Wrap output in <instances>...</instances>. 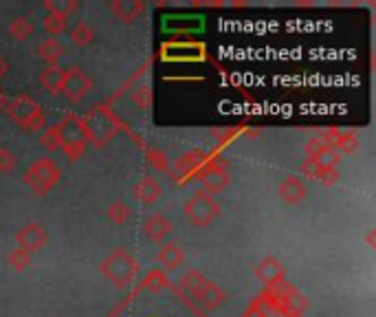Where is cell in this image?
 <instances>
[{
    "mask_svg": "<svg viewBox=\"0 0 376 317\" xmlns=\"http://www.w3.org/2000/svg\"><path fill=\"white\" fill-rule=\"evenodd\" d=\"M69 38L75 47H88L95 40V29L86 23V20H77L73 27H69Z\"/></svg>",
    "mask_w": 376,
    "mask_h": 317,
    "instance_id": "23",
    "label": "cell"
},
{
    "mask_svg": "<svg viewBox=\"0 0 376 317\" xmlns=\"http://www.w3.org/2000/svg\"><path fill=\"white\" fill-rule=\"evenodd\" d=\"M18 166V158L9 148H0V172H13Z\"/></svg>",
    "mask_w": 376,
    "mask_h": 317,
    "instance_id": "33",
    "label": "cell"
},
{
    "mask_svg": "<svg viewBox=\"0 0 376 317\" xmlns=\"http://www.w3.org/2000/svg\"><path fill=\"white\" fill-rule=\"evenodd\" d=\"M37 82L49 95H59V93H62V84H64V69L59 64L45 67L37 75Z\"/></svg>",
    "mask_w": 376,
    "mask_h": 317,
    "instance_id": "20",
    "label": "cell"
},
{
    "mask_svg": "<svg viewBox=\"0 0 376 317\" xmlns=\"http://www.w3.org/2000/svg\"><path fill=\"white\" fill-rule=\"evenodd\" d=\"M108 7L126 25L134 23V20L141 18V13L146 11V3H143V0H112Z\"/></svg>",
    "mask_w": 376,
    "mask_h": 317,
    "instance_id": "19",
    "label": "cell"
},
{
    "mask_svg": "<svg viewBox=\"0 0 376 317\" xmlns=\"http://www.w3.org/2000/svg\"><path fill=\"white\" fill-rule=\"evenodd\" d=\"M207 161V152L205 150H189L185 154H181L178 158H174L172 166V178L176 183H185L192 176H196V172L203 168V163Z\"/></svg>",
    "mask_w": 376,
    "mask_h": 317,
    "instance_id": "10",
    "label": "cell"
},
{
    "mask_svg": "<svg viewBox=\"0 0 376 317\" xmlns=\"http://www.w3.org/2000/svg\"><path fill=\"white\" fill-rule=\"evenodd\" d=\"M130 216H132V212L124 201H114L108 207V221L114 223V225H126L130 221Z\"/></svg>",
    "mask_w": 376,
    "mask_h": 317,
    "instance_id": "28",
    "label": "cell"
},
{
    "mask_svg": "<svg viewBox=\"0 0 376 317\" xmlns=\"http://www.w3.org/2000/svg\"><path fill=\"white\" fill-rule=\"evenodd\" d=\"M172 229H174L172 221H170L168 216H163V214H150L146 221H143V225H141L143 236L148 238V241H152V243H163L165 238L172 234Z\"/></svg>",
    "mask_w": 376,
    "mask_h": 317,
    "instance_id": "15",
    "label": "cell"
},
{
    "mask_svg": "<svg viewBox=\"0 0 376 317\" xmlns=\"http://www.w3.org/2000/svg\"><path fill=\"white\" fill-rule=\"evenodd\" d=\"M82 122H84V128L88 132V139L95 146H106L119 130V119L106 106L90 108L82 117Z\"/></svg>",
    "mask_w": 376,
    "mask_h": 317,
    "instance_id": "5",
    "label": "cell"
},
{
    "mask_svg": "<svg viewBox=\"0 0 376 317\" xmlns=\"http://www.w3.org/2000/svg\"><path fill=\"white\" fill-rule=\"evenodd\" d=\"M35 55L42 59V62H47V67H53V64L59 62V57L64 55V45L55 38H47L45 42L37 45Z\"/></svg>",
    "mask_w": 376,
    "mask_h": 317,
    "instance_id": "22",
    "label": "cell"
},
{
    "mask_svg": "<svg viewBox=\"0 0 376 317\" xmlns=\"http://www.w3.org/2000/svg\"><path fill=\"white\" fill-rule=\"evenodd\" d=\"M196 178L201 181L203 185V192L207 194H218V192H223L227 185H229V172L225 166L221 163H216L211 161V158H207V161L203 163V168L196 172Z\"/></svg>",
    "mask_w": 376,
    "mask_h": 317,
    "instance_id": "9",
    "label": "cell"
},
{
    "mask_svg": "<svg viewBox=\"0 0 376 317\" xmlns=\"http://www.w3.org/2000/svg\"><path fill=\"white\" fill-rule=\"evenodd\" d=\"M242 317H262V315H260V313H257V311H253V309H249V311H247V313H245Z\"/></svg>",
    "mask_w": 376,
    "mask_h": 317,
    "instance_id": "36",
    "label": "cell"
},
{
    "mask_svg": "<svg viewBox=\"0 0 376 317\" xmlns=\"http://www.w3.org/2000/svg\"><path fill=\"white\" fill-rule=\"evenodd\" d=\"M9 33L18 40V42H25V40H29L35 33V27L27 16H16L9 23Z\"/></svg>",
    "mask_w": 376,
    "mask_h": 317,
    "instance_id": "25",
    "label": "cell"
},
{
    "mask_svg": "<svg viewBox=\"0 0 376 317\" xmlns=\"http://www.w3.org/2000/svg\"><path fill=\"white\" fill-rule=\"evenodd\" d=\"M304 152H306V161H312V163L328 168V170H336V166L341 163V154L332 150L328 144H324L319 137L308 139L304 146Z\"/></svg>",
    "mask_w": 376,
    "mask_h": 317,
    "instance_id": "11",
    "label": "cell"
},
{
    "mask_svg": "<svg viewBox=\"0 0 376 317\" xmlns=\"http://www.w3.org/2000/svg\"><path fill=\"white\" fill-rule=\"evenodd\" d=\"M99 271H102V275L110 284H114L117 289H124L136 277L139 263L126 247H114L102 260V265H99Z\"/></svg>",
    "mask_w": 376,
    "mask_h": 317,
    "instance_id": "1",
    "label": "cell"
},
{
    "mask_svg": "<svg viewBox=\"0 0 376 317\" xmlns=\"http://www.w3.org/2000/svg\"><path fill=\"white\" fill-rule=\"evenodd\" d=\"M57 126H59V150H62L71 161H75V158L84 154L86 146L90 144L82 117L66 115L62 122H57Z\"/></svg>",
    "mask_w": 376,
    "mask_h": 317,
    "instance_id": "4",
    "label": "cell"
},
{
    "mask_svg": "<svg viewBox=\"0 0 376 317\" xmlns=\"http://www.w3.org/2000/svg\"><path fill=\"white\" fill-rule=\"evenodd\" d=\"M132 194L141 205H152V203L158 201V198H161L163 190H161V185H158V181L154 176H143V178H139V181L134 183Z\"/></svg>",
    "mask_w": 376,
    "mask_h": 317,
    "instance_id": "18",
    "label": "cell"
},
{
    "mask_svg": "<svg viewBox=\"0 0 376 317\" xmlns=\"http://www.w3.org/2000/svg\"><path fill=\"white\" fill-rule=\"evenodd\" d=\"M5 113L9 115L11 122H16L23 130H29V132H42L47 128V115L40 108V104L35 99L27 93L23 95H16L13 99L7 102V108Z\"/></svg>",
    "mask_w": 376,
    "mask_h": 317,
    "instance_id": "2",
    "label": "cell"
},
{
    "mask_svg": "<svg viewBox=\"0 0 376 317\" xmlns=\"http://www.w3.org/2000/svg\"><path fill=\"white\" fill-rule=\"evenodd\" d=\"M132 102L141 108V110H148L152 106V91L148 86H141L139 91L132 93Z\"/></svg>",
    "mask_w": 376,
    "mask_h": 317,
    "instance_id": "32",
    "label": "cell"
},
{
    "mask_svg": "<svg viewBox=\"0 0 376 317\" xmlns=\"http://www.w3.org/2000/svg\"><path fill=\"white\" fill-rule=\"evenodd\" d=\"M322 142L328 144L332 150H336L339 154H352L359 150V134L352 132V130H336V128H330L326 132H322Z\"/></svg>",
    "mask_w": 376,
    "mask_h": 317,
    "instance_id": "13",
    "label": "cell"
},
{
    "mask_svg": "<svg viewBox=\"0 0 376 317\" xmlns=\"http://www.w3.org/2000/svg\"><path fill=\"white\" fill-rule=\"evenodd\" d=\"M181 289L187 291L198 304H203L205 309H218L223 306L227 300L225 289H221L216 282L207 280L205 275H201L198 271H187L181 277Z\"/></svg>",
    "mask_w": 376,
    "mask_h": 317,
    "instance_id": "3",
    "label": "cell"
},
{
    "mask_svg": "<svg viewBox=\"0 0 376 317\" xmlns=\"http://www.w3.org/2000/svg\"><path fill=\"white\" fill-rule=\"evenodd\" d=\"M40 146L49 152H55L59 150V126L53 124V126H47L42 132H40Z\"/></svg>",
    "mask_w": 376,
    "mask_h": 317,
    "instance_id": "29",
    "label": "cell"
},
{
    "mask_svg": "<svg viewBox=\"0 0 376 317\" xmlns=\"http://www.w3.org/2000/svg\"><path fill=\"white\" fill-rule=\"evenodd\" d=\"M59 176H62V172H59L53 158H35V161L25 170L23 181L35 196H45L57 185Z\"/></svg>",
    "mask_w": 376,
    "mask_h": 317,
    "instance_id": "6",
    "label": "cell"
},
{
    "mask_svg": "<svg viewBox=\"0 0 376 317\" xmlns=\"http://www.w3.org/2000/svg\"><path fill=\"white\" fill-rule=\"evenodd\" d=\"M7 102H9V99H7V95H5L3 91H0V115L5 113V108H7Z\"/></svg>",
    "mask_w": 376,
    "mask_h": 317,
    "instance_id": "35",
    "label": "cell"
},
{
    "mask_svg": "<svg viewBox=\"0 0 376 317\" xmlns=\"http://www.w3.org/2000/svg\"><path fill=\"white\" fill-rule=\"evenodd\" d=\"M148 163L152 168H156L158 172H168L170 170V161H168V154L163 150H156V148H150L148 150Z\"/></svg>",
    "mask_w": 376,
    "mask_h": 317,
    "instance_id": "31",
    "label": "cell"
},
{
    "mask_svg": "<svg viewBox=\"0 0 376 317\" xmlns=\"http://www.w3.org/2000/svg\"><path fill=\"white\" fill-rule=\"evenodd\" d=\"M7 263L11 265V269H16V271H23V269H27V267L31 265V253H29V251H25V249H20V247H16V249H11V251H9V255H7Z\"/></svg>",
    "mask_w": 376,
    "mask_h": 317,
    "instance_id": "30",
    "label": "cell"
},
{
    "mask_svg": "<svg viewBox=\"0 0 376 317\" xmlns=\"http://www.w3.org/2000/svg\"><path fill=\"white\" fill-rule=\"evenodd\" d=\"M185 216L189 218V223L196 225V227H207L211 225L218 214H221V203L216 201V198L207 192H196L189 201L185 203L183 207Z\"/></svg>",
    "mask_w": 376,
    "mask_h": 317,
    "instance_id": "7",
    "label": "cell"
},
{
    "mask_svg": "<svg viewBox=\"0 0 376 317\" xmlns=\"http://www.w3.org/2000/svg\"><path fill=\"white\" fill-rule=\"evenodd\" d=\"M308 190L300 176H286L284 181L277 185V196L282 198L286 205H300L306 198Z\"/></svg>",
    "mask_w": 376,
    "mask_h": 317,
    "instance_id": "16",
    "label": "cell"
},
{
    "mask_svg": "<svg viewBox=\"0 0 376 317\" xmlns=\"http://www.w3.org/2000/svg\"><path fill=\"white\" fill-rule=\"evenodd\" d=\"M183 249L178 247L176 243H165L161 249H158V253H156V260H158V265H161L165 271H174V269H178L183 265Z\"/></svg>",
    "mask_w": 376,
    "mask_h": 317,
    "instance_id": "21",
    "label": "cell"
},
{
    "mask_svg": "<svg viewBox=\"0 0 376 317\" xmlns=\"http://www.w3.org/2000/svg\"><path fill=\"white\" fill-rule=\"evenodd\" d=\"M93 88V79L79 69V67H73V69H66L64 71V84H62V95L69 99L71 104H79L84 102V97L90 93Z\"/></svg>",
    "mask_w": 376,
    "mask_h": 317,
    "instance_id": "8",
    "label": "cell"
},
{
    "mask_svg": "<svg viewBox=\"0 0 376 317\" xmlns=\"http://www.w3.org/2000/svg\"><path fill=\"white\" fill-rule=\"evenodd\" d=\"M255 275H257V280L264 282V284L271 287V289L286 280V271H284L282 263L277 260L275 255H266V258H262L260 265L255 267Z\"/></svg>",
    "mask_w": 376,
    "mask_h": 317,
    "instance_id": "14",
    "label": "cell"
},
{
    "mask_svg": "<svg viewBox=\"0 0 376 317\" xmlns=\"http://www.w3.org/2000/svg\"><path fill=\"white\" fill-rule=\"evenodd\" d=\"M251 309L257 311L262 317H293L286 311V306L280 300H277V297L271 291H264V293L257 295V300L251 304Z\"/></svg>",
    "mask_w": 376,
    "mask_h": 317,
    "instance_id": "17",
    "label": "cell"
},
{
    "mask_svg": "<svg viewBox=\"0 0 376 317\" xmlns=\"http://www.w3.org/2000/svg\"><path fill=\"white\" fill-rule=\"evenodd\" d=\"M45 31L57 40V35H64L69 31V18L66 16H57V13H47L45 23H42Z\"/></svg>",
    "mask_w": 376,
    "mask_h": 317,
    "instance_id": "27",
    "label": "cell"
},
{
    "mask_svg": "<svg viewBox=\"0 0 376 317\" xmlns=\"http://www.w3.org/2000/svg\"><path fill=\"white\" fill-rule=\"evenodd\" d=\"M82 3L79 0H45V9L47 13H57V16H73L79 11Z\"/></svg>",
    "mask_w": 376,
    "mask_h": 317,
    "instance_id": "26",
    "label": "cell"
},
{
    "mask_svg": "<svg viewBox=\"0 0 376 317\" xmlns=\"http://www.w3.org/2000/svg\"><path fill=\"white\" fill-rule=\"evenodd\" d=\"M302 172L310 178H317V181H322L324 185H334L336 181H339V174H336V170H328V168H322L317 166L312 161H304L302 163Z\"/></svg>",
    "mask_w": 376,
    "mask_h": 317,
    "instance_id": "24",
    "label": "cell"
},
{
    "mask_svg": "<svg viewBox=\"0 0 376 317\" xmlns=\"http://www.w3.org/2000/svg\"><path fill=\"white\" fill-rule=\"evenodd\" d=\"M9 69H11V64H9V59H7V57H3V55H0V79H3V77H7Z\"/></svg>",
    "mask_w": 376,
    "mask_h": 317,
    "instance_id": "34",
    "label": "cell"
},
{
    "mask_svg": "<svg viewBox=\"0 0 376 317\" xmlns=\"http://www.w3.org/2000/svg\"><path fill=\"white\" fill-rule=\"evenodd\" d=\"M49 243V234L40 223H27L16 231V245L29 253L45 249Z\"/></svg>",
    "mask_w": 376,
    "mask_h": 317,
    "instance_id": "12",
    "label": "cell"
}]
</instances>
